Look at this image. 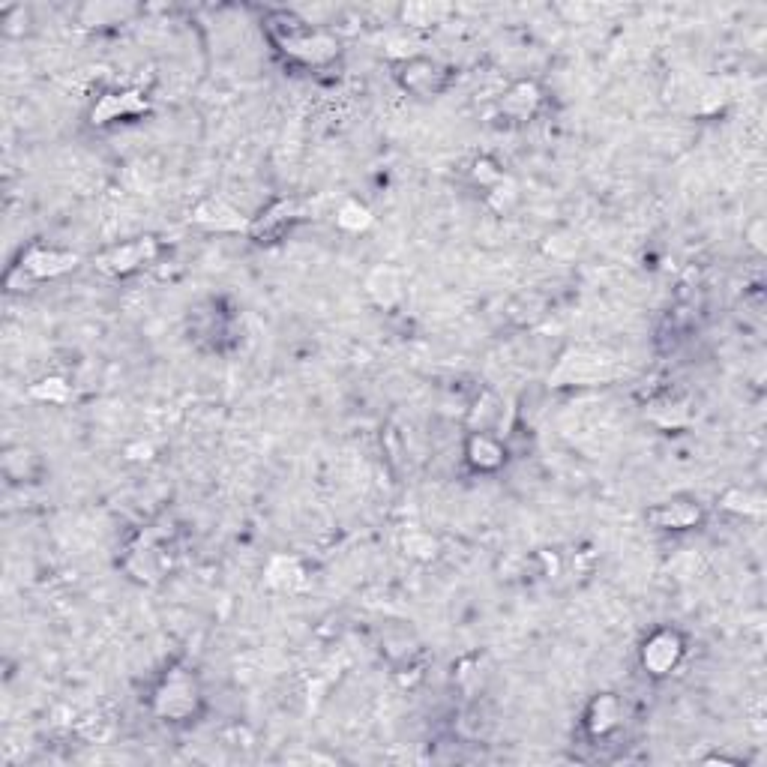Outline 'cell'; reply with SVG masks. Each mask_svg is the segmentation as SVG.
Segmentation results:
<instances>
[{"instance_id":"e0dca14e","label":"cell","mask_w":767,"mask_h":767,"mask_svg":"<svg viewBox=\"0 0 767 767\" xmlns=\"http://www.w3.org/2000/svg\"><path fill=\"white\" fill-rule=\"evenodd\" d=\"M648 417H651L657 426H663V429H678V426H687L690 411H687V405H684V402L663 399V402H654V405H651Z\"/></svg>"},{"instance_id":"7c38bea8","label":"cell","mask_w":767,"mask_h":767,"mask_svg":"<svg viewBox=\"0 0 767 767\" xmlns=\"http://www.w3.org/2000/svg\"><path fill=\"white\" fill-rule=\"evenodd\" d=\"M147 108V102H144V96L141 93H135V90H123V93H108V96H102L96 105H93V123H111V120H117V117H132V114H138V111H144Z\"/></svg>"},{"instance_id":"d4e9b609","label":"cell","mask_w":767,"mask_h":767,"mask_svg":"<svg viewBox=\"0 0 767 767\" xmlns=\"http://www.w3.org/2000/svg\"><path fill=\"white\" fill-rule=\"evenodd\" d=\"M762 228H765V222L759 219V222H756V231H762ZM753 246H756V249H762V240H759V234H753Z\"/></svg>"},{"instance_id":"5bb4252c","label":"cell","mask_w":767,"mask_h":767,"mask_svg":"<svg viewBox=\"0 0 767 767\" xmlns=\"http://www.w3.org/2000/svg\"><path fill=\"white\" fill-rule=\"evenodd\" d=\"M540 102H543L540 87H537L534 81H519L516 87L507 90V96H504V102H501V111H504L510 120L522 123V120L534 117V111L540 108Z\"/></svg>"},{"instance_id":"cb8c5ba5","label":"cell","mask_w":767,"mask_h":767,"mask_svg":"<svg viewBox=\"0 0 767 767\" xmlns=\"http://www.w3.org/2000/svg\"><path fill=\"white\" fill-rule=\"evenodd\" d=\"M489 201H492L498 210H507V207L516 201V186H513V180H510V177H501V180L489 189Z\"/></svg>"},{"instance_id":"7402d4cb","label":"cell","mask_w":767,"mask_h":767,"mask_svg":"<svg viewBox=\"0 0 767 767\" xmlns=\"http://www.w3.org/2000/svg\"><path fill=\"white\" fill-rule=\"evenodd\" d=\"M402 546H405V552H408L411 558H420V561H429V558L438 555V540H435L432 534H426V531H411V534L402 540Z\"/></svg>"},{"instance_id":"9a60e30c","label":"cell","mask_w":767,"mask_h":767,"mask_svg":"<svg viewBox=\"0 0 767 767\" xmlns=\"http://www.w3.org/2000/svg\"><path fill=\"white\" fill-rule=\"evenodd\" d=\"M306 573L297 558L291 555H273L264 567V582L273 591H297L303 585Z\"/></svg>"},{"instance_id":"8fae6325","label":"cell","mask_w":767,"mask_h":767,"mask_svg":"<svg viewBox=\"0 0 767 767\" xmlns=\"http://www.w3.org/2000/svg\"><path fill=\"white\" fill-rule=\"evenodd\" d=\"M366 294L381 306V309H393L402 303L405 297V282H402V273L396 267H375L369 276H366Z\"/></svg>"},{"instance_id":"ba28073f","label":"cell","mask_w":767,"mask_h":767,"mask_svg":"<svg viewBox=\"0 0 767 767\" xmlns=\"http://www.w3.org/2000/svg\"><path fill=\"white\" fill-rule=\"evenodd\" d=\"M399 81L405 84V90L417 96H435L447 87V69L429 57H411L402 63Z\"/></svg>"},{"instance_id":"44dd1931","label":"cell","mask_w":767,"mask_h":767,"mask_svg":"<svg viewBox=\"0 0 767 767\" xmlns=\"http://www.w3.org/2000/svg\"><path fill=\"white\" fill-rule=\"evenodd\" d=\"M30 396L39 399V402H54V405H60V402L69 399V384H66L63 378H42V381H36V384L30 387Z\"/></svg>"},{"instance_id":"7a4b0ae2","label":"cell","mask_w":767,"mask_h":767,"mask_svg":"<svg viewBox=\"0 0 767 767\" xmlns=\"http://www.w3.org/2000/svg\"><path fill=\"white\" fill-rule=\"evenodd\" d=\"M201 708V690L195 678L183 669H174L162 678V684L153 693V714L165 723H183L192 720Z\"/></svg>"},{"instance_id":"603a6c76","label":"cell","mask_w":767,"mask_h":767,"mask_svg":"<svg viewBox=\"0 0 767 767\" xmlns=\"http://www.w3.org/2000/svg\"><path fill=\"white\" fill-rule=\"evenodd\" d=\"M471 177H474V183H480V186L492 189V186L504 177V171H501L492 159H477V162H474V168H471Z\"/></svg>"},{"instance_id":"4fadbf2b","label":"cell","mask_w":767,"mask_h":767,"mask_svg":"<svg viewBox=\"0 0 767 767\" xmlns=\"http://www.w3.org/2000/svg\"><path fill=\"white\" fill-rule=\"evenodd\" d=\"M465 456H468V465L477 468V471H498L507 459L504 447L498 438H492L489 432H474L465 444Z\"/></svg>"},{"instance_id":"d6986e66","label":"cell","mask_w":767,"mask_h":767,"mask_svg":"<svg viewBox=\"0 0 767 767\" xmlns=\"http://www.w3.org/2000/svg\"><path fill=\"white\" fill-rule=\"evenodd\" d=\"M444 15H447V6H441V3H408V6H402V18H405L411 27L438 24Z\"/></svg>"},{"instance_id":"ac0fdd59","label":"cell","mask_w":767,"mask_h":767,"mask_svg":"<svg viewBox=\"0 0 767 767\" xmlns=\"http://www.w3.org/2000/svg\"><path fill=\"white\" fill-rule=\"evenodd\" d=\"M336 225H339L342 231H351V234L366 231V228L372 225V210H369L366 204H360V201H345V204L336 210Z\"/></svg>"},{"instance_id":"ffe728a7","label":"cell","mask_w":767,"mask_h":767,"mask_svg":"<svg viewBox=\"0 0 767 767\" xmlns=\"http://www.w3.org/2000/svg\"><path fill=\"white\" fill-rule=\"evenodd\" d=\"M723 507L732 510V513H741V516H762L765 513V504L759 495H750V492H741V489H732L723 495Z\"/></svg>"},{"instance_id":"8992f818","label":"cell","mask_w":767,"mask_h":767,"mask_svg":"<svg viewBox=\"0 0 767 767\" xmlns=\"http://www.w3.org/2000/svg\"><path fill=\"white\" fill-rule=\"evenodd\" d=\"M156 255H159V243L153 237H138V240L111 246L102 255H96V267L108 276H129V273L147 267Z\"/></svg>"},{"instance_id":"5b68a950","label":"cell","mask_w":767,"mask_h":767,"mask_svg":"<svg viewBox=\"0 0 767 767\" xmlns=\"http://www.w3.org/2000/svg\"><path fill=\"white\" fill-rule=\"evenodd\" d=\"M684 654H687V645H684L681 633L663 627V630H657V633H651V636L645 639L639 657H642V666H645L648 675L666 678V675H672V672L681 666Z\"/></svg>"},{"instance_id":"277c9868","label":"cell","mask_w":767,"mask_h":767,"mask_svg":"<svg viewBox=\"0 0 767 767\" xmlns=\"http://www.w3.org/2000/svg\"><path fill=\"white\" fill-rule=\"evenodd\" d=\"M75 264H78V255H75V252L30 246V249L18 258V264L12 267L9 279H18V276H21V285H24V279H27V282H42V279H54V276L72 270Z\"/></svg>"},{"instance_id":"52a82bcc","label":"cell","mask_w":767,"mask_h":767,"mask_svg":"<svg viewBox=\"0 0 767 767\" xmlns=\"http://www.w3.org/2000/svg\"><path fill=\"white\" fill-rule=\"evenodd\" d=\"M705 510L696 498H669L648 510V522L660 531H690L702 525Z\"/></svg>"},{"instance_id":"3957f363","label":"cell","mask_w":767,"mask_h":767,"mask_svg":"<svg viewBox=\"0 0 767 767\" xmlns=\"http://www.w3.org/2000/svg\"><path fill=\"white\" fill-rule=\"evenodd\" d=\"M615 375H618L615 360H609L603 354H594V351H570L558 363V369L552 372V384L588 387V384H603V381H609Z\"/></svg>"},{"instance_id":"2e32d148","label":"cell","mask_w":767,"mask_h":767,"mask_svg":"<svg viewBox=\"0 0 767 767\" xmlns=\"http://www.w3.org/2000/svg\"><path fill=\"white\" fill-rule=\"evenodd\" d=\"M294 219H297V204L294 201H276L270 210L261 213V219H255L249 225V234L258 237V240H270V237H279Z\"/></svg>"},{"instance_id":"6da1fadb","label":"cell","mask_w":767,"mask_h":767,"mask_svg":"<svg viewBox=\"0 0 767 767\" xmlns=\"http://www.w3.org/2000/svg\"><path fill=\"white\" fill-rule=\"evenodd\" d=\"M273 39L285 54L300 63H330L339 54V42L330 33L291 18L285 24H273Z\"/></svg>"},{"instance_id":"30bf717a","label":"cell","mask_w":767,"mask_h":767,"mask_svg":"<svg viewBox=\"0 0 767 767\" xmlns=\"http://www.w3.org/2000/svg\"><path fill=\"white\" fill-rule=\"evenodd\" d=\"M621 720H624V705H621V699H618L615 693L597 696V699L588 705V711H585V729H588L594 738L612 735V732L621 726Z\"/></svg>"},{"instance_id":"9c48e42d","label":"cell","mask_w":767,"mask_h":767,"mask_svg":"<svg viewBox=\"0 0 767 767\" xmlns=\"http://www.w3.org/2000/svg\"><path fill=\"white\" fill-rule=\"evenodd\" d=\"M192 222L207 231H249V222L222 198H207L192 210Z\"/></svg>"}]
</instances>
